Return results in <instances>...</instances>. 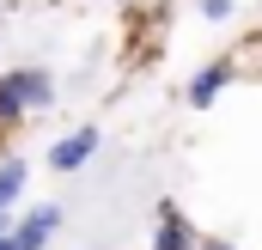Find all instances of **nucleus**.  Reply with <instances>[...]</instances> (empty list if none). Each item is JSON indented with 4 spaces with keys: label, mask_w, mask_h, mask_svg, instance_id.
<instances>
[{
    "label": "nucleus",
    "mask_w": 262,
    "mask_h": 250,
    "mask_svg": "<svg viewBox=\"0 0 262 250\" xmlns=\"http://www.w3.org/2000/svg\"><path fill=\"white\" fill-rule=\"evenodd\" d=\"M0 86H6V98H12L18 110H43V104L55 98V79H49L43 67H12V73H0Z\"/></svg>",
    "instance_id": "nucleus-1"
},
{
    "label": "nucleus",
    "mask_w": 262,
    "mask_h": 250,
    "mask_svg": "<svg viewBox=\"0 0 262 250\" xmlns=\"http://www.w3.org/2000/svg\"><path fill=\"white\" fill-rule=\"evenodd\" d=\"M55 226H61V207H55V201H43V207H31L25 220H12L6 244H12V250H43L49 238H55Z\"/></svg>",
    "instance_id": "nucleus-2"
},
{
    "label": "nucleus",
    "mask_w": 262,
    "mask_h": 250,
    "mask_svg": "<svg viewBox=\"0 0 262 250\" xmlns=\"http://www.w3.org/2000/svg\"><path fill=\"white\" fill-rule=\"evenodd\" d=\"M92 153H98V128H73V134H61V140L49 147V165L67 177V171H79Z\"/></svg>",
    "instance_id": "nucleus-3"
},
{
    "label": "nucleus",
    "mask_w": 262,
    "mask_h": 250,
    "mask_svg": "<svg viewBox=\"0 0 262 250\" xmlns=\"http://www.w3.org/2000/svg\"><path fill=\"white\" fill-rule=\"evenodd\" d=\"M152 250H195V226L183 220V207H159V226H152Z\"/></svg>",
    "instance_id": "nucleus-4"
},
{
    "label": "nucleus",
    "mask_w": 262,
    "mask_h": 250,
    "mask_svg": "<svg viewBox=\"0 0 262 250\" xmlns=\"http://www.w3.org/2000/svg\"><path fill=\"white\" fill-rule=\"evenodd\" d=\"M232 79H238V61H232V55H226V61H213V67H201L195 79H189V104H195V110H207V104H213Z\"/></svg>",
    "instance_id": "nucleus-5"
},
{
    "label": "nucleus",
    "mask_w": 262,
    "mask_h": 250,
    "mask_svg": "<svg viewBox=\"0 0 262 250\" xmlns=\"http://www.w3.org/2000/svg\"><path fill=\"white\" fill-rule=\"evenodd\" d=\"M18 189H25V159H12V165H0V214L18 201Z\"/></svg>",
    "instance_id": "nucleus-6"
},
{
    "label": "nucleus",
    "mask_w": 262,
    "mask_h": 250,
    "mask_svg": "<svg viewBox=\"0 0 262 250\" xmlns=\"http://www.w3.org/2000/svg\"><path fill=\"white\" fill-rule=\"evenodd\" d=\"M18 116H25V110H18V104L6 98V86H0V134H12V128H18Z\"/></svg>",
    "instance_id": "nucleus-7"
},
{
    "label": "nucleus",
    "mask_w": 262,
    "mask_h": 250,
    "mask_svg": "<svg viewBox=\"0 0 262 250\" xmlns=\"http://www.w3.org/2000/svg\"><path fill=\"white\" fill-rule=\"evenodd\" d=\"M201 12L207 18H232V0H201Z\"/></svg>",
    "instance_id": "nucleus-8"
},
{
    "label": "nucleus",
    "mask_w": 262,
    "mask_h": 250,
    "mask_svg": "<svg viewBox=\"0 0 262 250\" xmlns=\"http://www.w3.org/2000/svg\"><path fill=\"white\" fill-rule=\"evenodd\" d=\"M201 250H232V244H226V238H207V244H201Z\"/></svg>",
    "instance_id": "nucleus-9"
},
{
    "label": "nucleus",
    "mask_w": 262,
    "mask_h": 250,
    "mask_svg": "<svg viewBox=\"0 0 262 250\" xmlns=\"http://www.w3.org/2000/svg\"><path fill=\"white\" fill-rule=\"evenodd\" d=\"M0 250H12V244H6V232H0Z\"/></svg>",
    "instance_id": "nucleus-10"
}]
</instances>
